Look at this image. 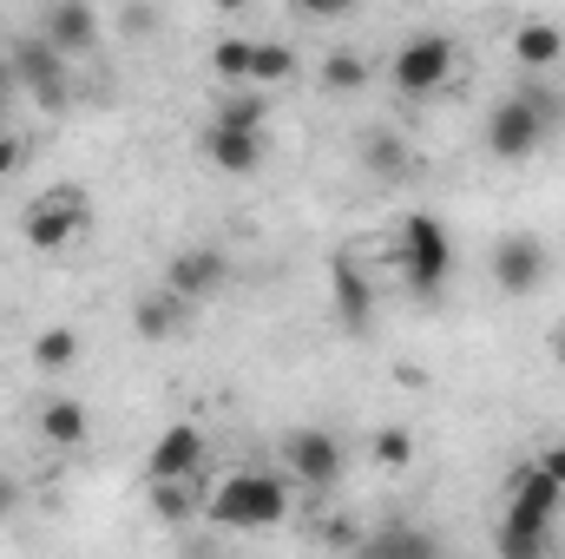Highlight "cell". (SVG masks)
<instances>
[{
  "mask_svg": "<svg viewBox=\"0 0 565 559\" xmlns=\"http://www.w3.org/2000/svg\"><path fill=\"white\" fill-rule=\"evenodd\" d=\"M454 40L447 33H415L395 60H388V80H395V93H408V99H427V93H440L447 80H454Z\"/></svg>",
  "mask_w": 565,
  "mask_h": 559,
  "instance_id": "cell-7",
  "label": "cell"
},
{
  "mask_svg": "<svg viewBox=\"0 0 565 559\" xmlns=\"http://www.w3.org/2000/svg\"><path fill=\"white\" fill-rule=\"evenodd\" d=\"M204 467V428L198 421H171L158 441H151V454H145V481L151 487H178V481H191Z\"/></svg>",
  "mask_w": 565,
  "mask_h": 559,
  "instance_id": "cell-10",
  "label": "cell"
},
{
  "mask_svg": "<svg viewBox=\"0 0 565 559\" xmlns=\"http://www.w3.org/2000/svg\"><path fill=\"white\" fill-rule=\"evenodd\" d=\"M204 158L217 171H231V178H250L264 165V133H224V126H211L204 133Z\"/></svg>",
  "mask_w": 565,
  "mask_h": 559,
  "instance_id": "cell-14",
  "label": "cell"
},
{
  "mask_svg": "<svg viewBox=\"0 0 565 559\" xmlns=\"http://www.w3.org/2000/svg\"><path fill=\"white\" fill-rule=\"evenodd\" d=\"M553 356H559V362H565V323H559V336H553Z\"/></svg>",
  "mask_w": 565,
  "mask_h": 559,
  "instance_id": "cell-33",
  "label": "cell"
},
{
  "mask_svg": "<svg viewBox=\"0 0 565 559\" xmlns=\"http://www.w3.org/2000/svg\"><path fill=\"white\" fill-rule=\"evenodd\" d=\"M533 467H540V474H546V481H553V487L565 494V441H553V447H546V454H540Z\"/></svg>",
  "mask_w": 565,
  "mask_h": 559,
  "instance_id": "cell-27",
  "label": "cell"
},
{
  "mask_svg": "<svg viewBox=\"0 0 565 559\" xmlns=\"http://www.w3.org/2000/svg\"><path fill=\"white\" fill-rule=\"evenodd\" d=\"M402 277H408L415 296H440L447 277H454V238L434 211H415L402 224Z\"/></svg>",
  "mask_w": 565,
  "mask_h": 559,
  "instance_id": "cell-4",
  "label": "cell"
},
{
  "mask_svg": "<svg viewBox=\"0 0 565 559\" xmlns=\"http://www.w3.org/2000/svg\"><path fill=\"white\" fill-rule=\"evenodd\" d=\"M211 527H231V534H264V527H282L289 520V474H270V467H237L217 481V494L204 500Z\"/></svg>",
  "mask_w": 565,
  "mask_h": 559,
  "instance_id": "cell-1",
  "label": "cell"
},
{
  "mask_svg": "<svg viewBox=\"0 0 565 559\" xmlns=\"http://www.w3.org/2000/svg\"><path fill=\"white\" fill-rule=\"evenodd\" d=\"M546 277H553V251H546V238L513 231V238L493 244V283H500L507 296H533V289H546Z\"/></svg>",
  "mask_w": 565,
  "mask_h": 559,
  "instance_id": "cell-9",
  "label": "cell"
},
{
  "mask_svg": "<svg viewBox=\"0 0 565 559\" xmlns=\"http://www.w3.org/2000/svg\"><path fill=\"white\" fill-rule=\"evenodd\" d=\"M553 514H559V487L540 467H520L513 500H507V520H500V559H546Z\"/></svg>",
  "mask_w": 565,
  "mask_h": 559,
  "instance_id": "cell-2",
  "label": "cell"
},
{
  "mask_svg": "<svg viewBox=\"0 0 565 559\" xmlns=\"http://www.w3.org/2000/svg\"><path fill=\"white\" fill-rule=\"evenodd\" d=\"M546 559H559V553H546Z\"/></svg>",
  "mask_w": 565,
  "mask_h": 559,
  "instance_id": "cell-35",
  "label": "cell"
},
{
  "mask_svg": "<svg viewBox=\"0 0 565 559\" xmlns=\"http://www.w3.org/2000/svg\"><path fill=\"white\" fill-rule=\"evenodd\" d=\"M322 86H329V93H362V86H369V60H362L355 46L322 53Z\"/></svg>",
  "mask_w": 565,
  "mask_h": 559,
  "instance_id": "cell-20",
  "label": "cell"
},
{
  "mask_svg": "<svg viewBox=\"0 0 565 559\" xmlns=\"http://www.w3.org/2000/svg\"><path fill=\"white\" fill-rule=\"evenodd\" d=\"M408 165V145L395 133H369V171H402Z\"/></svg>",
  "mask_w": 565,
  "mask_h": 559,
  "instance_id": "cell-25",
  "label": "cell"
},
{
  "mask_svg": "<svg viewBox=\"0 0 565 559\" xmlns=\"http://www.w3.org/2000/svg\"><path fill=\"white\" fill-rule=\"evenodd\" d=\"M224 277H231V257H224V251H211V244H198V251H178V257L164 264V289H171L178 303H198V296H211Z\"/></svg>",
  "mask_w": 565,
  "mask_h": 559,
  "instance_id": "cell-12",
  "label": "cell"
},
{
  "mask_svg": "<svg viewBox=\"0 0 565 559\" xmlns=\"http://www.w3.org/2000/svg\"><path fill=\"white\" fill-rule=\"evenodd\" d=\"M342 467H349V454H342V441H335L329 428H289V434H282V474H289V481H302V487H335Z\"/></svg>",
  "mask_w": 565,
  "mask_h": 559,
  "instance_id": "cell-8",
  "label": "cell"
},
{
  "mask_svg": "<svg viewBox=\"0 0 565 559\" xmlns=\"http://www.w3.org/2000/svg\"><path fill=\"white\" fill-rule=\"evenodd\" d=\"M0 514H13V481L0 474Z\"/></svg>",
  "mask_w": 565,
  "mask_h": 559,
  "instance_id": "cell-32",
  "label": "cell"
},
{
  "mask_svg": "<svg viewBox=\"0 0 565 559\" xmlns=\"http://www.w3.org/2000/svg\"><path fill=\"white\" fill-rule=\"evenodd\" d=\"M250 60H257V40H244V33H231V40L211 46V73L217 80H250Z\"/></svg>",
  "mask_w": 565,
  "mask_h": 559,
  "instance_id": "cell-22",
  "label": "cell"
},
{
  "mask_svg": "<svg viewBox=\"0 0 565 559\" xmlns=\"http://www.w3.org/2000/svg\"><path fill=\"white\" fill-rule=\"evenodd\" d=\"M13 93H20V86H13V66H7V53H0V113L13 106Z\"/></svg>",
  "mask_w": 565,
  "mask_h": 559,
  "instance_id": "cell-31",
  "label": "cell"
},
{
  "mask_svg": "<svg viewBox=\"0 0 565 559\" xmlns=\"http://www.w3.org/2000/svg\"><path fill=\"white\" fill-rule=\"evenodd\" d=\"M296 7H302V13H309V20H329V13H335V20H342V13H349V0H296Z\"/></svg>",
  "mask_w": 565,
  "mask_h": 559,
  "instance_id": "cell-30",
  "label": "cell"
},
{
  "mask_svg": "<svg viewBox=\"0 0 565 559\" xmlns=\"http://www.w3.org/2000/svg\"><path fill=\"white\" fill-rule=\"evenodd\" d=\"M79 349H86V342H79V329H73V323H53V329H40V336H33V369L60 376V369H73V362H79Z\"/></svg>",
  "mask_w": 565,
  "mask_h": 559,
  "instance_id": "cell-17",
  "label": "cell"
},
{
  "mask_svg": "<svg viewBox=\"0 0 565 559\" xmlns=\"http://www.w3.org/2000/svg\"><path fill=\"white\" fill-rule=\"evenodd\" d=\"M198 559H211V553H198Z\"/></svg>",
  "mask_w": 565,
  "mask_h": 559,
  "instance_id": "cell-34",
  "label": "cell"
},
{
  "mask_svg": "<svg viewBox=\"0 0 565 559\" xmlns=\"http://www.w3.org/2000/svg\"><path fill=\"white\" fill-rule=\"evenodd\" d=\"M329 303H335V316H342V329H369V316H375V289L362 277V264L355 257H335L329 264Z\"/></svg>",
  "mask_w": 565,
  "mask_h": 559,
  "instance_id": "cell-13",
  "label": "cell"
},
{
  "mask_svg": "<svg viewBox=\"0 0 565 559\" xmlns=\"http://www.w3.org/2000/svg\"><path fill=\"white\" fill-rule=\"evenodd\" d=\"M119 27H126V33H151V27H158V13H151V7H126V13H119Z\"/></svg>",
  "mask_w": 565,
  "mask_h": 559,
  "instance_id": "cell-29",
  "label": "cell"
},
{
  "mask_svg": "<svg viewBox=\"0 0 565 559\" xmlns=\"http://www.w3.org/2000/svg\"><path fill=\"white\" fill-rule=\"evenodd\" d=\"M151 507H158V520H184V514H191L184 481H178V487H151Z\"/></svg>",
  "mask_w": 565,
  "mask_h": 559,
  "instance_id": "cell-26",
  "label": "cell"
},
{
  "mask_svg": "<svg viewBox=\"0 0 565 559\" xmlns=\"http://www.w3.org/2000/svg\"><path fill=\"white\" fill-rule=\"evenodd\" d=\"M20 158H26V139H20V133H0V178L20 171Z\"/></svg>",
  "mask_w": 565,
  "mask_h": 559,
  "instance_id": "cell-28",
  "label": "cell"
},
{
  "mask_svg": "<svg viewBox=\"0 0 565 559\" xmlns=\"http://www.w3.org/2000/svg\"><path fill=\"white\" fill-rule=\"evenodd\" d=\"M264 119H270V99L264 93H231L211 126H224V133H264Z\"/></svg>",
  "mask_w": 565,
  "mask_h": 559,
  "instance_id": "cell-21",
  "label": "cell"
},
{
  "mask_svg": "<svg viewBox=\"0 0 565 559\" xmlns=\"http://www.w3.org/2000/svg\"><path fill=\"white\" fill-rule=\"evenodd\" d=\"M296 73V53L282 46V40H257V60H250V80L257 86H282Z\"/></svg>",
  "mask_w": 565,
  "mask_h": 559,
  "instance_id": "cell-23",
  "label": "cell"
},
{
  "mask_svg": "<svg viewBox=\"0 0 565 559\" xmlns=\"http://www.w3.org/2000/svg\"><path fill=\"white\" fill-rule=\"evenodd\" d=\"M369 447H375L382 467H408V461H415V434H408V428H382Z\"/></svg>",
  "mask_w": 565,
  "mask_h": 559,
  "instance_id": "cell-24",
  "label": "cell"
},
{
  "mask_svg": "<svg viewBox=\"0 0 565 559\" xmlns=\"http://www.w3.org/2000/svg\"><path fill=\"white\" fill-rule=\"evenodd\" d=\"M86 428H93V421H86V402H73V395H60V402L40 409V434H46L53 447H79Z\"/></svg>",
  "mask_w": 565,
  "mask_h": 559,
  "instance_id": "cell-18",
  "label": "cell"
},
{
  "mask_svg": "<svg viewBox=\"0 0 565 559\" xmlns=\"http://www.w3.org/2000/svg\"><path fill=\"white\" fill-rule=\"evenodd\" d=\"M355 559H440V553H434V540H427L422 527H375L355 547Z\"/></svg>",
  "mask_w": 565,
  "mask_h": 559,
  "instance_id": "cell-15",
  "label": "cell"
},
{
  "mask_svg": "<svg viewBox=\"0 0 565 559\" xmlns=\"http://www.w3.org/2000/svg\"><path fill=\"white\" fill-rule=\"evenodd\" d=\"M178 329H184V303H178L171 289H158V296L139 303V336L145 342H164V336H178Z\"/></svg>",
  "mask_w": 565,
  "mask_h": 559,
  "instance_id": "cell-19",
  "label": "cell"
},
{
  "mask_svg": "<svg viewBox=\"0 0 565 559\" xmlns=\"http://www.w3.org/2000/svg\"><path fill=\"white\" fill-rule=\"evenodd\" d=\"M553 133V93H513L487 113V151L493 158H533L540 139Z\"/></svg>",
  "mask_w": 565,
  "mask_h": 559,
  "instance_id": "cell-3",
  "label": "cell"
},
{
  "mask_svg": "<svg viewBox=\"0 0 565 559\" xmlns=\"http://www.w3.org/2000/svg\"><path fill=\"white\" fill-rule=\"evenodd\" d=\"M40 40H46L60 60L93 53V46H99V13H93L86 0H53V7L40 13Z\"/></svg>",
  "mask_w": 565,
  "mask_h": 559,
  "instance_id": "cell-11",
  "label": "cell"
},
{
  "mask_svg": "<svg viewBox=\"0 0 565 559\" xmlns=\"http://www.w3.org/2000/svg\"><path fill=\"white\" fill-rule=\"evenodd\" d=\"M513 53H520V66H553V60L565 53V27L559 20H520Z\"/></svg>",
  "mask_w": 565,
  "mask_h": 559,
  "instance_id": "cell-16",
  "label": "cell"
},
{
  "mask_svg": "<svg viewBox=\"0 0 565 559\" xmlns=\"http://www.w3.org/2000/svg\"><path fill=\"white\" fill-rule=\"evenodd\" d=\"M7 66H13V86H20V93H33L46 113H73V60H60L40 33L13 40Z\"/></svg>",
  "mask_w": 565,
  "mask_h": 559,
  "instance_id": "cell-5",
  "label": "cell"
},
{
  "mask_svg": "<svg viewBox=\"0 0 565 559\" xmlns=\"http://www.w3.org/2000/svg\"><path fill=\"white\" fill-rule=\"evenodd\" d=\"M86 231V191L79 184H53V191H40L33 204H26V218H20V238L33 244V251H66L73 238Z\"/></svg>",
  "mask_w": 565,
  "mask_h": 559,
  "instance_id": "cell-6",
  "label": "cell"
}]
</instances>
